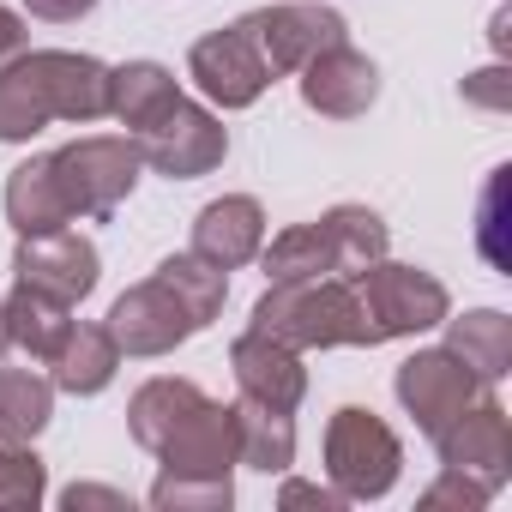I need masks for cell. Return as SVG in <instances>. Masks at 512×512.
I'll list each match as a JSON object with an SVG mask.
<instances>
[{
	"label": "cell",
	"mask_w": 512,
	"mask_h": 512,
	"mask_svg": "<svg viewBox=\"0 0 512 512\" xmlns=\"http://www.w3.org/2000/svg\"><path fill=\"white\" fill-rule=\"evenodd\" d=\"M109 115V67L73 49H19L0 61V139L25 145L49 121H97Z\"/></svg>",
	"instance_id": "1"
},
{
	"label": "cell",
	"mask_w": 512,
	"mask_h": 512,
	"mask_svg": "<svg viewBox=\"0 0 512 512\" xmlns=\"http://www.w3.org/2000/svg\"><path fill=\"white\" fill-rule=\"evenodd\" d=\"M253 332H266L290 350H338V344H368V314L350 290V278H278L260 302H253Z\"/></svg>",
	"instance_id": "2"
},
{
	"label": "cell",
	"mask_w": 512,
	"mask_h": 512,
	"mask_svg": "<svg viewBox=\"0 0 512 512\" xmlns=\"http://www.w3.org/2000/svg\"><path fill=\"white\" fill-rule=\"evenodd\" d=\"M350 290L368 314V332L374 344L386 338H416L428 326H446L452 314V296L434 272H416V266H392V260H374L362 272H350Z\"/></svg>",
	"instance_id": "3"
},
{
	"label": "cell",
	"mask_w": 512,
	"mask_h": 512,
	"mask_svg": "<svg viewBox=\"0 0 512 512\" xmlns=\"http://www.w3.org/2000/svg\"><path fill=\"white\" fill-rule=\"evenodd\" d=\"M49 163H55V181H61L73 217H109V211L133 193V181H139V169H145L133 133H91V139H73V145L49 151Z\"/></svg>",
	"instance_id": "4"
},
{
	"label": "cell",
	"mask_w": 512,
	"mask_h": 512,
	"mask_svg": "<svg viewBox=\"0 0 512 512\" xmlns=\"http://www.w3.org/2000/svg\"><path fill=\"white\" fill-rule=\"evenodd\" d=\"M398 464H404V446L374 410L344 404L326 422V476L344 500H380L398 482Z\"/></svg>",
	"instance_id": "5"
},
{
	"label": "cell",
	"mask_w": 512,
	"mask_h": 512,
	"mask_svg": "<svg viewBox=\"0 0 512 512\" xmlns=\"http://www.w3.org/2000/svg\"><path fill=\"white\" fill-rule=\"evenodd\" d=\"M133 145H139L145 169H157V175H169V181H193V175H211V169L223 163L229 133H223V121H217L211 109L175 97L151 127L133 133Z\"/></svg>",
	"instance_id": "6"
},
{
	"label": "cell",
	"mask_w": 512,
	"mask_h": 512,
	"mask_svg": "<svg viewBox=\"0 0 512 512\" xmlns=\"http://www.w3.org/2000/svg\"><path fill=\"white\" fill-rule=\"evenodd\" d=\"M241 25H247V37H253V49H260V61H266L272 79L296 73L302 61H314L320 49L344 43V31H350L332 7H320V0H284V7H260V13H247Z\"/></svg>",
	"instance_id": "7"
},
{
	"label": "cell",
	"mask_w": 512,
	"mask_h": 512,
	"mask_svg": "<svg viewBox=\"0 0 512 512\" xmlns=\"http://www.w3.org/2000/svg\"><path fill=\"white\" fill-rule=\"evenodd\" d=\"M193 332H205V320H199L163 278L133 284V290L109 308V338H115L121 356H169V350L187 344Z\"/></svg>",
	"instance_id": "8"
},
{
	"label": "cell",
	"mask_w": 512,
	"mask_h": 512,
	"mask_svg": "<svg viewBox=\"0 0 512 512\" xmlns=\"http://www.w3.org/2000/svg\"><path fill=\"white\" fill-rule=\"evenodd\" d=\"M187 79H193L217 109H253V103L266 97V85H272V73H266V61H260V49H253V37H247L241 19H235L229 31H211V37L193 43Z\"/></svg>",
	"instance_id": "9"
},
{
	"label": "cell",
	"mask_w": 512,
	"mask_h": 512,
	"mask_svg": "<svg viewBox=\"0 0 512 512\" xmlns=\"http://www.w3.org/2000/svg\"><path fill=\"white\" fill-rule=\"evenodd\" d=\"M13 272H19V284L55 296V302H67V308H79V302L97 290L103 260H97V241H91V235H79V229H49V235H19Z\"/></svg>",
	"instance_id": "10"
},
{
	"label": "cell",
	"mask_w": 512,
	"mask_h": 512,
	"mask_svg": "<svg viewBox=\"0 0 512 512\" xmlns=\"http://www.w3.org/2000/svg\"><path fill=\"white\" fill-rule=\"evenodd\" d=\"M434 446H440V464H446V470H464V476L482 482L488 494L512 476V422H506V410H500L494 398L464 404V410L434 434Z\"/></svg>",
	"instance_id": "11"
},
{
	"label": "cell",
	"mask_w": 512,
	"mask_h": 512,
	"mask_svg": "<svg viewBox=\"0 0 512 512\" xmlns=\"http://www.w3.org/2000/svg\"><path fill=\"white\" fill-rule=\"evenodd\" d=\"M482 392H488V386H482L452 350H416V356L398 368V404L416 416V428H422L428 440H434L464 404H476Z\"/></svg>",
	"instance_id": "12"
},
{
	"label": "cell",
	"mask_w": 512,
	"mask_h": 512,
	"mask_svg": "<svg viewBox=\"0 0 512 512\" xmlns=\"http://www.w3.org/2000/svg\"><path fill=\"white\" fill-rule=\"evenodd\" d=\"M296 73H302V103H308L314 115H326V121H356V115H368L374 97H380V67H374L368 55H356L350 37L332 43V49H320V55L302 61Z\"/></svg>",
	"instance_id": "13"
},
{
	"label": "cell",
	"mask_w": 512,
	"mask_h": 512,
	"mask_svg": "<svg viewBox=\"0 0 512 512\" xmlns=\"http://www.w3.org/2000/svg\"><path fill=\"white\" fill-rule=\"evenodd\" d=\"M157 458H163V476H211V482H229V470L241 464V452H235V404L205 398L157 446Z\"/></svg>",
	"instance_id": "14"
},
{
	"label": "cell",
	"mask_w": 512,
	"mask_h": 512,
	"mask_svg": "<svg viewBox=\"0 0 512 512\" xmlns=\"http://www.w3.org/2000/svg\"><path fill=\"white\" fill-rule=\"evenodd\" d=\"M229 368H235L241 398H260V404H272V410H296L302 392H308L302 350H290V344H278V338H266V332H253V326L229 344Z\"/></svg>",
	"instance_id": "15"
},
{
	"label": "cell",
	"mask_w": 512,
	"mask_h": 512,
	"mask_svg": "<svg viewBox=\"0 0 512 512\" xmlns=\"http://www.w3.org/2000/svg\"><path fill=\"white\" fill-rule=\"evenodd\" d=\"M260 247H266V211L247 193H223L193 217V253L211 260L217 272H235L247 260H260Z\"/></svg>",
	"instance_id": "16"
},
{
	"label": "cell",
	"mask_w": 512,
	"mask_h": 512,
	"mask_svg": "<svg viewBox=\"0 0 512 512\" xmlns=\"http://www.w3.org/2000/svg\"><path fill=\"white\" fill-rule=\"evenodd\" d=\"M7 223L19 235H49V229H67L73 211H67V193L55 181V163L49 157H31L7 175Z\"/></svg>",
	"instance_id": "17"
},
{
	"label": "cell",
	"mask_w": 512,
	"mask_h": 512,
	"mask_svg": "<svg viewBox=\"0 0 512 512\" xmlns=\"http://www.w3.org/2000/svg\"><path fill=\"white\" fill-rule=\"evenodd\" d=\"M49 380H55V392H73V398H91V392H103L109 380H115V368H121V350H115V338H109V326H79L73 320V332L61 338V350L49 356Z\"/></svg>",
	"instance_id": "18"
},
{
	"label": "cell",
	"mask_w": 512,
	"mask_h": 512,
	"mask_svg": "<svg viewBox=\"0 0 512 512\" xmlns=\"http://www.w3.org/2000/svg\"><path fill=\"white\" fill-rule=\"evenodd\" d=\"M175 97H181V85H175V73H169V67H157V61H127V67H109V115H115L127 133L151 127V121H157Z\"/></svg>",
	"instance_id": "19"
},
{
	"label": "cell",
	"mask_w": 512,
	"mask_h": 512,
	"mask_svg": "<svg viewBox=\"0 0 512 512\" xmlns=\"http://www.w3.org/2000/svg\"><path fill=\"white\" fill-rule=\"evenodd\" d=\"M452 326V338H446V350L482 380V386H494V380H506L512 374V320L500 314V308H476V314H464V320H446Z\"/></svg>",
	"instance_id": "20"
},
{
	"label": "cell",
	"mask_w": 512,
	"mask_h": 512,
	"mask_svg": "<svg viewBox=\"0 0 512 512\" xmlns=\"http://www.w3.org/2000/svg\"><path fill=\"white\" fill-rule=\"evenodd\" d=\"M235 452H241V464H253V470H290L296 464V422H290V410H272V404H260V398H241L235 404Z\"/></svg>",
	"instance_id": "21"
},
{
	"label": "cell",
	"mask_w": 512,
	"mask_h": 512,
	"mask_svg": "<svg viewBox=\"0 0 512 512\" xmlns=\"http://www.w3.org/2000/svg\"><path fill=\"white\" fill-rule=\"evenodd\" d=\"M205 404V392L193 386V380H145L139 392H133V404H127V428H133V440L145 446V452H157L193 410Z\"/></svg>",
	"instance_id": "22"
},
{
	"label": "cell",
	"mask_w": 512,
	"mask_h": 512,
	"mask_svg": "<svg viewBox=\"0 0 512 512\" xmlns=\"http://www.w3.org/2000/svg\"><path fill=\"white\" fill-rule=\"evenodd\" d=\"M55 416V380L37 368H0V440L31 446Z\"/></svg>",
	"instance_id": "23"
},
{
	"label": "cell",
	"mask_w": 512,
	"mask_h": 512,
	"mask_svg": "<svg viewBox=\"0 0 512 512\" xmlns=\"http://www.w3.org/2000/svg\"><path fill=\"white\" fill-rule=\"evenodd\" d=\"M7 332H13L19 350H31L37 362H49L61 350V338L73 332V308L55 302V296H43V290H31V284H13V296H7Z\"/></svg>",
	"instance_id": "24"
},
{
	"label": "cell",
	"mask_w": 512,
	"mask_h": 512,
	"mask_svg": "<svg viewBox=\"0 0 512 512\" xmlns=\"http://www.w3.org/2000/svg\"><path fill=\"white\" fill-rule=\"evenodd\" d=\"M320 229H326V241H332V253H338V278H350V272L386 260V223H380V211H368V205H332V211L320 217Z\"/></svg>",
	"instance_id": "25"
},
{
	"label": "cell",
	"mask_w": 512,
	"mask_h": 512,
	"mask_svg": "<svg viewBox=\"0 0 512 512\" xmlns=\"http://www.w3.org/2000/svg\"><path fill=\"white\" fill-rule=\"evenodd\" d=\"M260 266L272 284L278 278H326V272H338V253L320 223H296V229L272 235V247H260Z\"/></svg>",
	"instance_id": "26"
},
{
	"label": "cell",
	"mask_w": 512,
	"mask_h": 512,
	"mask_svg": "<svg viewBox=\"0 0 512 512\" xmlns=\"http://www.w3.org/2000/svg\"><path fill=\"white\" fill-rule=\"evenodd\" d=\"M49 494V464L31 446H0V506H43Z\"/></svg>",
	"instance_id": "27"
},
{
	"label": "cell",
	"mask_w": 512,
	"mask_h": 512,
	"mask_svg": "<svg viewBox=\"0 0 512 512\" xmlns=\"http://www.w3.org/2000/svg\"><path fill=\"white\" fill-rule=\"evenodd\" d=\"M235 500L229 482H211V476H157L151 482V506L157 512H223Z\"/></svg>",
	"instance_id": "28"
},
{
	"label": "cell",
	"mask_w": 512,
	"mask_h": 512,
	"mask_svg": "<svg viewBox=\"0 0 512 512\" xmlns=\"http://www.w3.org/2000/svg\"><path fill=\"white\" fill-rule=\"evenodd\" d=\"M482 500H488V488H482V482H470L464 470H446V476L422 494V506H428V512H434V506H482Z\"/></svg>",
	"instance_id": "29"
},
{
	"label": "cell",
	"mask_w": 512,
	"mask_h": 512,
	"mask_svg": "<svg viewBox=\"0 0 512 512\" xmlns=\"http://www.w3.org/2000/svg\"><path fill=\"white\" fill-rule=\"evenodd\" d=\"M506 175L512 169H494V181H488V193H482V253L494 266H506V253L494 247V229H500V193H506Z\"/></svg>",
	"instance_id": "30"
},
{
	"label": "cell",
	"mask_w": 512,
	"mask_h": 512,
	"mask_svg": "<svg viewBox=\"0 0 512 512\" xmlns=\"http://www.w3.org/2000/svg\"><path fill=\"white\" fill-rule=\"evenodd\" d=\"M464 97H470V103H488V109H506V103H512V79H506L500 67H488V73L464 79Z\"/></svg>",
	"instance_id": "31"
},
{
	"label": "cell",
	"mask_w": 512,
	"mask_h": 512,
	"mask_svg": "<svg viewBox=\"0 0 512 512\" xmlns=\"http://www.w3.org/2000/svg\"><path fill=\"white\" fill-rule=\"evenodd\" d=\"M278 500H284V506H320V512H338V506H344V494H338V488H320V482H284Z\"/></svg>",
	"instance_id": "32"
},
{
	"label": "cell",
	"mask_w": 512,
	"mask_h": 512,
	"mask_svg": "<svg viewBox=\"0 0 512 512\" xmlns=\"http://www.w3.org/2000/svg\"><path fill=\"white\" fill-rule=\"evenodd\" d=\"M31 7V19H49V25H73V19H85L97 0H25Z\"/></svg>",
	"instance_id": "33"
},
{
	"label": "cell",
	"mask_w": 512,
	"mask_h": 512,
	"mask_svg": "<svg viewBox=\"0 0 512 512\" xmlns=\"http://www.w3.org/2000/svg\"><path fill=\"white\" fill-rule=\"evenodd\" d=\"M61 506H73V512H79V506H127V494H121V488H91V482H73V488L61 494Z\"/></svg>",
	"instance_id": "34"
},
{
	"label": "cell",
	"mask_w": 512,
	"mask_h": 512,
	"mask_svg": "<svg viewBox=\"0 0 512 512\" xmlns=\"http://www.w3.org/2000/svg\"><path fill=\"white\" fill-rule=\"evenodd\" d=\"M19 49H25V25H19V13L0 7V61H13Z\"/></svg>",
	"instance_id": "35"
},
{
	"label": "cell",
	"mask_w": 512,
	"mask_h": 512,
	"mask_svg": "<svg viewBox=\"0 0 512 512\" xmlns=\"http://www.w3.org/2000/svg\"><path fill=\"white\" fill-rule=\"evenodd\" d=\"M13 350V332H7V296H0V356Z\"/></svg>",
	"instance_id": "36"
}]
</instances>
